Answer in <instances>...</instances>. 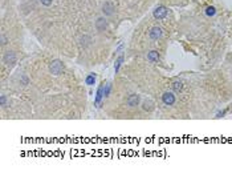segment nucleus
I'll list each match as a JSON object with an SVG mask.
<instances>
[{
	"label": "nucleus",
	"instance_id": "17",
	"mask_svg": "<svg viewBox=\"0 0 232 173\" xmlns=\"http://www.w3.org/2000/svg\"><path fill=\"white\" fill-rule=\"evenodd\" d=\"M0 105L3 108L7 105V97H5V95H1V96H0Z\"/></svg>",
	"mask_w": 232,
	"mask_h": 173
},
{
	"label": "nucleus",
	"instance_id": "20",
	"mask_svg": "<svg viewBox=\"0 0 232 173\" xmlns=\"http://www.w3.org/2000/svg\"><path fill=\"white\" fill-rule=\"evenodd\" d=\"M122 49H123V44H121L119 47L117 48V53H122V52H121V51H122Z\"/></svg>",
	"mask_w": 232,
	"mask_h": 173
},
{
	"label": "nucleus",
	"instance_id": "15",
	"mask_svg": "<svg viewBox=\"0 0 232 173\" xmlns=\"http://www.w3.org/2000/svg\"><path fill=\"white\" fill-rule=\"evenodd\" d=\"M206 15H207L208 17L215 16V15H216V8L212 7V5H208V7L206 8Z\"/></svg>",
	"mask_w": 232,
	"mask_h": 173
},
{
	"label": "nucleus",
	"instance_id": "8",
	"mask_svg": "<svg viewBox=\"0 0 232 173\" xmlns=\"http://www.w3.org/2000/svg\"><path fill=\"white\" fill-rule=\"evenodd\" d=\"M102 12H104L105 16H111L114 14V5L110 2H106L102 5Z\"/></svg>",
	"mask_w": 232,
	"mask_h": 173
},
{
	"label": "nucleus",
	"instance_id": "10",
	"mask_svg": "<svg viewBox=\"0 0 232 173\" xmlns=\"http://www.w3.org/2000/svg\"><path fill=\"white\" fill-rule=\"evenodd\" d=\"M159 59H160V56H159V52L158 51H150L147 53V60L150 61V63H158Z\"/></svg>",
	"mask_w": 232,
	"mask_h": 173
},
{
	"label": "nucleus",
	"instance_id": "13",
	"mask_svg": "<svg viewBox=\"0 0 232 173\" xmlns=\"http://www.w3.org/2000/svg\"><path fill=\"white\" fill-rule=\"evenodd\" d=\"M122 63H123V53H119V56L117 57V60H116V64H114V71H116V73H118Z\"/></svg>",
	"mask_w": 232,
	"mask_h": 173
},
{
	"label": "nucleus",
	"instance_id": "12",
	"mask_svg": "<svg viewBox=\"0 0 232 173\" xmlns=\"http://www.w3.org/2000/svg\"><path fill=\"white\" fill-rule=\"evenodd\" d=\"M142 108H143V111H146V112H150V111L154 109V103L151 100H145L143 103H142Z\"/></svg>",
	"mask_w": 232,
	"mask_h": 173
},
{
	"label": "nucleus",
	"instance_id": "5",
	"mask_svg": "<svg viewBox=\"0 0 232 173\" xmlns=\"http://www.w3.org/2000/svg\"><path fill=\"white\" fill-rule=\"evenodd\" d=\"M3 61H4L7 65H13V64L16 63V53H15L13 51H8L7 53L4 55V57H3Z\"/></svg>",
	"mask_w": 232,
	"mask_h": 173
},
{
	"label": "nucleus",
	"instance_id": "3",
	"mask_svg": "<svg viewBox=\"0 0 232 173\" xmlns=\"http://www.w3.org/2000/svg\"><path fill=\"white\" fill-rule=\"evenodd\" d=\"M104 88H105V83H102V84L98 86L97 89V93H95V97H94V105L97 108L101 107V103L102 100L105 99V95H104Z\"/></svg>",
	"mask_w": 232,
	"mask_h": 173
},
{
	"label": "nucleus",
	"instance_id": "1",
	"mask_svg": "<svg viewBox=\"0 0 232 173\" xmlns=\"http://www.w3.org/2000/svg\"><path fill=\"white\" fill-rule=\"evenodd\" d=\"M49 71H51V73L54 76L61 75L64 71V64L61 63L60 60H53L51 63V65H49Z\"/></svg>",
	"mask_w": 232,
	"mask_h": 173
},
{
	"label": "nucleus",
	"instance_id": "7",
	"mask_svg": "<svg viewBox=\"0 0 232 173\" xmlns=\"http://www.w3.org/2000/svg\"><path fill=\"white\" fill-rule=\"evenodd\" d=\"M139 101H141V96L137 95V93H131L128 97L126 103H128L129 107H137V105H139Z\"/></svg>",
	"mask_w": 232,
	"mask_h": 173
},
{
	"label": "nucleus",
	"instance_id": "18",
	"mask_svg": "<svg viewBox=\"0 0 232 173\" xmlns=\"http://www.w3.org/2000/svg\"><path fill=\"white\" fill-rule=\"evenodd\" d=\"M40 3H41L43 5H45V7H49V5H52V3H53V0H39Z\"/></svg>",
	"mask_w": 232,
	"mask_h": 173
},
{
	"label": "nucleus",
	"instance_id": "14",
	"mask_svg": "<svg viewBox=\"0 0 232 173\" xmlns=\"http://www.w3.org/2000/svg\"><path fill=\"white\" fill-rule=\"evenodd\" d=\"M171 86H172V91L176 92V93L182 92V89H183V84H182V81H174L171 84Z\"/></svg>",
	"mask_w": 232,
	"mask_h": 173
},
{
	"label": "nucleus",
	"instance_id": "2",
	"mask_svg": "<svg viewBox=\"0 0 232 173\" xmlns=\"http://www.w3.org/2000/svg\"><path fill=\"white\" fill-rule=\"evenodd\" d=\"M167 14H169V10H167L166 7H163V5H159V7H157L155 10H154L153 16L155 20H162L167 16Z\"/></svg>",
	"mask_w": 232,
	"mask_h": 173
},
{
	"label": "nucleus",
	"instance_id": "19",
	"mask_svg": "<svg viewBox=\"0 0 232 173\" xmlns=\"http://www.w3.org/2000/svg\"><path fill=\"white\" fill-rule=\"evenodd\" d=\"M8 43V39H7V36L4 35V33H1V45H5Z\"/></svg>",
	"mask_w": 232,
	"mask_h": 173
},
{
	"label": "nucleus",
	"instance_id": "11",
	"mask_svg": "<svg viewBox=\"0 0 232 173\" xmlns=\"http://www.w3.org/2000/svg\"><path fill=\"white\" fill-rule=\"evenodd\" d=\"M95 79H97V76H95V73L90 72V73H89L88 76H86V79H85V83H86V85H89V86L94 85V84H95Z\"/></svg>",
	"mask_w": 232,
	"mask_h": 173
},
{
	"label": "nucleus",
	"instance_id": "6",
	"mask_svg": "<svg viewBox=\"0 0 232 173\" xmlns=\"http://www.w3.org/2000/svg\"><path fill=\"white\" fill-rule=\"evenodd\" d=\"M162 33H163V29L160 27H153V28L148 31V38L151 40H158V39H160Z\"/></svg>",
	"mask_w": 232,
	"mask_h": 173
},
{
	"label": "nucleus",
	"instance_id": "4",
	"mask_svg": "<svg viewBox=\"0 0 232 173\" xmlns=\"http://www.w3.org/2000/svg\"><path fill=\"white\" fill-rule=\"evenodd\" d=\"M162 101H163L165 105H174L175 101H176L174 92H170V91L165 92V93L162 95Z\"/></svg>",
	"mask_w": 232,
	"mask_h": 173
},
{
	"label": "nucleus",
	"instance_id": "16",
	"mask_svg": "<svg viewBox=\"0 0 232 173\" xmlns=\"http://www.w3.org/2000/svg\"><path fill=\"white\" fill-rule=\"evenodd\" d=\"M110 91H111V83H105V88H104V95H105V99H106V97H109Z\"/></svg>",
	"mask_w": 232,
	"mask_h": 173
},
{
	"label": "nucleus",
	"instance_id": "9",
	"mask_svg": "<svg viewBox=\"0 0 232 173\" xmlns=\"http://www.w3.org/2000/svg\"><path fill=\"white\" fill-rule=\"evenodd\" d=\"M106 27H107V21L104 17H98L97 21H95V28L100 31V32H102V31L106 29Z\"/></svg>",
	"mask_w": 232,
	"mask_h": 173
}]
</instances>
